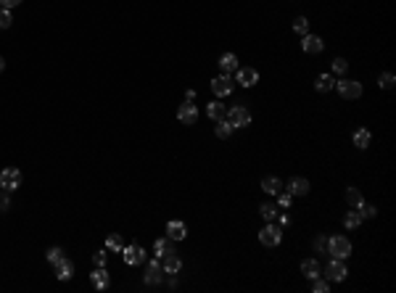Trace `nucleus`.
<instances>
[{
	"mask_svg": "<svg viewBox=\"0 0 396 293\" xmlns=\"http://www.w3.org/2000/svg\"><path fill=\"white\" fill-rule=\"evenodd\" d=\"M325 254H330L333 259H346L352 254V240L343 235H333V238H328V251Z\"/></svg>",
	"mask_w": 396,
	"mask_h": 293,
	"instance_id": "2",
	"label": "nucleus"
},
{
	"mask_svg": "<svg viewBox=\"0 0 396 293\" xmlns=\"http://www.w3.org/2000/svg\"><path fill=\"white\" fill-rule=\"evenodd\" d=\"M169 251H174L172 249V240L169 238H159L156 243H154V254H156V259H161L164 254H169Z\"/></svg>",
	"mask_w": 396,
	"mask_h": 293,
	"instance_id": "25",
	"label": "nucleus"
},
{
	"mask_svg": "<svg viewBox=\"0 0 396 293\" xmlns=\"http://www.w3.org/2000/svg\"><path fill=\"white\" fill-rule=\"evenodd\" d=\"M357 212H359V214H362V219H372V217H375V214H378V209H375V206H372V204H362V206H359V209H357Z\"/></svg>",
	"mask_w": 396,
	"mask_h": 293,
	"instance_id": "32",
	"label": "nucleus"
},
{
	"mask_svg": "<svg viewBox=\"0 0 396 293\" xmlns=\"http://www.w3.org/2000/svg\"><path fill=\"white\" fill-rule=\"evenodd\" d=\"M333 72H335V74H346V72H349L346 58H335V61H333Z\"/></svg>",
	"mask_w": 396,
	"mask_h": 293,
	"instance_id": "36",
	"label": "nucleus"
},
{
	"mask_svg": "<svg viewBox=\"0 0 396 293\" xmlns=\"http://www.w3.org/2000/svg\"><path fill=\"white\" fill-rule=\"evenodd\" d=\"M159 262H161V269H164V275H177V272H180V267H182V262H180L177 251H169V254H164Z\"/></svg>",
	"mask_w": 396,
	"mask_h": 293,
	"instance_id": "9",
	"label": "nucleus"
},
{
	"mask_svg": "<svg viewBox=\"0 0 396 293\" xmlns=\"http://www.w3.org/2000/svg\"><path fill=\"white\" fill-rule=\"evenodd\" d=\"M283 190H288L290 196H307L309 193V180H304V177H293L290 180Z\"/></svg>",
	"mask_w": 396,
	"mask_h": 293,
	"instance_id": "14",
	"label": "nucleus"
},
{
	"mask_svg": "<svg viewBox=\"0 0 396 293\" xmlns=\"http://www.w3.org/2000/svg\"><path fill=\"white\" fill-rule=\"evenodd\" d=\"M64 259V249H58V246H53V249H48V262L56 264V262H61Z\"/></svg>",
	"mask_w": 396,
	"mask_h": 293,
	"instance_id": "35",
	"label": "nucleus"
},
{
	"mask_svg": "<svg viewBox=\"0 0 396 293\" xmlns=\"http://www.w3.org/2000/svg\"><path fill=\"white\" fill-rule=\"evenodd\" d=\"M232 74H219V77H214L212 79V92L217 98H227V95H232Z\"/></svg>",
	"mask_w": 396,
	"mask_h": 293,
	"instance_id": "6",
	"label": "nucleus"
},
{
	"mask_svg": "<svg viewBox=\"0 0 396 293\" xmlns=\"http://www.w3.org/2000/svg\"><path fill=\"white\" fill-rule=\"evenodd\" d=\"M370 140H372V135H370V130H365V127H359V130L354 132V145H357L359 151L370 148Z\"/></svg>",
	"mask_w": 396,
	"mask_h": 293,
	"instance_id": "22",
	"label": "nucleus"
},
{
	"mask_svg": "<svg viewBox=\"0 0 396 293\" xmlns=\"http://www.w3.org/2000/svg\"><path fill=\"white\" fill-rule=\"evenodd\" d=\"M219 69H222V74H232V72H238V56L235 53H225L222 58H219Z\"/></svg>",
	"mask_w": 396,
	"mask_h": 293,
	"instance_id": "17",
	"label": "nucleus"
},
{
	"mask_svg": "<svg viewBox=\"0 0 396 293\" xmlns=\"http://www.w3.org/2000/svg\"><path fill=\"white\" fill-rule=\"evenodd\" d=\"M0 198H3V196H0Z\"/></svg>",
	"mask_w": 396,
	"mask_h": 293,
	"instance_id": "44",
	"label": "nucleus"
},
{
	"mask_svg": "<svg viewBox=\"0 0 396 293\" xmlns=\"http://www.w3.org/2000/svg\"><path fill=\"white\" fill-rule=\"evenodd\" d=\"M3 69H6V61H3V58H0V72H3Z\"/></svg>",
	"mask_w": 396,
	"mask_h": 293,
	"instance_id": "43",
	"label": "nucleus"
},
{
	"mask_svg": "<svg viewBox=\"0 0 396 293\" xmlns=\"http://www.w3.org/2000/svg\"><path fill=\"white\" fill-rule=\"evenodd\" d=\"M346 201H349V206L352 209H359L365 204V196L357 190V187H346Z\"/></svg>",
	"mask_w": 396,
	"mask_h": 293,
	"instance_id": "24",
	"label": "nucleus"
},
{
	"mask_svg": "<svg viewBox=\"0 0 396 293\" xmlns=\"http://www.w3.org/2000/svg\"><path fill=\"white\" fill-rule=\"evenodd\" d=\"M185 235H188V227H185V222H180V219L167 222V238H169V240H182Z\"/></svg>",
	"mask_w": 396,
	"mask_h": 293,
	"instance_id": "13",
	"label": "nucleus"
},
{
	"mask_svg": "<svg viewBox=\"0 0 396 293\" xmlns=\"http://www.w3.org/2000/svg\"><path fill=\"white\" fill-rule=\"evenodd\" d=\"M262 190L270 193V196H277V193L283 190V182L277 180V177H264V180H262Z\"/></svg>",
	"mask_w": 396,
	"mask_h": 293,
	"instance_id": "23",
	"label": "nucleus"
},
{
	"mask_svg": "<svg viewBox=\"0 0 396 293\" xmlns=\"http://www.w3.org/2000/svg\"><path fill=\"white\" fill-rule=\"evenodd\" d=\"M225 119H227L232 127H249V124H251V114H249L246 106H232V109H227V116H225Z\"/></svg>",
	"mask_w": 396,
	"mask_h": 293,
	"instance_id": "7",
	"label": "nucleus"
},
{
	"mask_svg": "<svg viewBox=\"0 0 396 293\" xmlns=\"http://www.w3.org/2000/svg\"><path fill=\"white\" fill-rule=\"evenodd\" d=\"M106 259H109L106 249H103V251H98V254H92V264H95V267H106Z\"/></svg>",
	"mask_w": 396,
	"mask_h": 293,
	"instance_id": "37",
	"label": "nucleus"
},
{
	"mask_svg": "<svg viewBox=\"0 0 396 293\" xmlns=\"http://www.w3.org/2000/svg\"><path fill=\"white\" fill-rule=\"evenodd\" d=\"M320 272H322V267H320L317 259H304V262H301V275H307L309 280L320 277Z\"/></svg>",
	"mask_w": 396,
	"mask_h": 293,
	"instance_id": "18",
	"label": "nucleus"
},
{
	"mask_svg": "<svg viewBox=\"0 0 396 293\" xmlns=\"http://www.w3.org/2000/svg\"><path fill=\"white\" fill-rule=\"evenodd\" d=\"M312 246H314V251L325 254V251H328V238H320V235H317V238L312 240Z\"/></svg>",
	"mask_w": 396,
	"mask_h": 293,
	"instance_id": "38",
	"label": "nucleus"
},
{
	"mask_svg": "<svg viewBox=\"0 0 396 293\" xmlns=\"http://www.w3.org/2000/svg\"><path fill=\"white\" fill-rule=\"evenodd\" d=\"M301 48H304V53H322L325 42L317 37V34H304V42H301Z\"/></svg>",
	"mask_w": 396,
	"mask_h": 293,
	"instance_id": "16",
	"label": "nucleus"
},
{
	"mask_svg": "<svg viewBox=\"0 0 396 293\" xmlns=\"http://www.w3.org/2000/svg\"><path fill=\"white\" fill-rule=\"evenodd\" d=\"M232 130H235V127H232L227 119H219V122H217V137H222V140H225V137H230Z\"/></svg>",
	"mask_w": 396,
	"mask_h": 293,
	"instance_id": "30",
	"label": "nucleus"
},
{
	"mask_svg": "<svg viewBox=\"0 0 396 293\" xmlns=\"http://www.w3.org/2000/svg\"><path fill=\"white\" fill-rule=\"evenodd\" d=\"M11 24H14V16H11V11L0 8V29H8Z\"/></svg>",
	"mask_w": 396,
	"mask_h": 293,
	"instance_id": "34",
	"label": "nucleus"
},
{
	"mask_svg": "<svg viewBox=\"0 0 396 293\" xmlns=\"http://www.w3.org/2000/svg\"><path fill=\"white\" fill-rule=\"evenodd\" d=\"M312 290H314V293H328V290H330V285H328V280L314 277V280H312Z\"/></svg>",
	"mask_w": 396,
	"mask_h": 293,
	"instance_id": "33",
	"label": "nucleus"
},
{
	"mask_svg": "<svg viewBox=\"0 0 396 293\" xmlns=\"http://www.w3.org/2000/svg\"><path fill=\"white\" fill-rule=\"evenodd\" d=\"M293 32L296 34H309V21H307V16H296V21H293Z\"/></svg>",
	"mask_w": 396,
	"mask_h": 293,
	"instance_id": "29",
	"label": "nucleus"
},
{
	"mask_svg": "<svg viewBox=\"0 0 396 293\" xmlns=\"http://www.w3.org/2000/svg\"><path fill=\"white\" fill-rule=\"evenodd\" d=\"M90 280H92V285H95L98 290H106V288H109V275H106V267H98L95 272L90 275Z\"/></svg>",
	"mask_w": 396,
	"mask_h": 293,
	"instance_id": "20",
	"label": "nucleus"
},
{
	"mask_svg": "<svg viewBox=\"0 0 396 293\" xmlns=\"http://www.w3.org/2000/svg\"><path fill=\"white\" fill-rule=\"evenodd\" d=\"M122 256H124V264H127V267H137V264H143V262L148 259L145 249H143V246H137V243L124 246V249H122Z\"/></svg>",
	"mask_w": 396,
	"mask_h": 293,
	"instance_id": "4",
	"label": "nucleus"
},
{
	"mask_svg": "<svg viewBox=\"0 0 396 293\" xmlns=\"http://www.w3.org/2000/svg\"><path fill=\"white\" fill-rule=\"evenodd\" d=\"M177 119H180L182 124H188V127L198 122V109L193 106V101H185L182 106L177 109Z\"/></svg>",
	"mask_w": 396,
	"mask_h": 293,
	"instance_id": "11",
	"label": "nucleus"
},
{
	"mask_svg": "<svg viewBox=\"0 0 396 293\" xmlns=\"http://www.w3.org/2000/svg\"><path fill=\"white\" fill-rule=\"evenodd\" d=\"M333 90H338V95L346 98V101H354V98L362 95V85H359V82H354V79H335Z\"/></svg>",
	"mask_w": 396,
	"mask_h": 293,
	"instance_id": "3",
	"label": "nucleus"
},
{
	"mask_svg": "<svg viewBox=\"0 0 396 293\" xmlns=\"http://www.w3.org/2000/svg\"><path fill=\"white\" fill-rule=\"evenodd\" d=\"M161 275H164V269H161V262L159 259H151L148 262V269H145V275H143V280L148 285H156V283H161Z\"/></svg>",
	"mask_w": 396,
	"mask_h": 293,
	"instance_id": "12",
	"label": "nucleus"
},
{
	"mask_svg": "<svg viewBox=\"0 0 396 293\" xmlns=\"http://www.w3.org/2000/svg\"><path fill=\"white\" fill-rule=\"evenodd\" d=\"M16 6H21V0H0V8H6V11L16 8Z\"/></svg>",
	"mask_w": 396,
	"mask_h": 293,
	"instance_id": "40",
	"label": "nucleus"
},
{
	"mask_svg": "<svg viewBox=\"0 0 396 293\" xmlns=\"http://www.w3.org/2000/svg\"><path fill=\"white\" fill-rule=\"evenodd\" d=\"M393 82H396V77H393L391 72H383V74L378 77V85H380L383 90H388V87H393Z\"/></svg>",
	"mask_w": 396,
	"mask_h": 293,
	"instance_id": "31",
	"label": "nucleus"
},
{
	"mask_svg": "<svg viewBox=\"0 0 396 293\" xmlns=\"http://www.w3.org/2000/svg\"><path fill=\"white\" fill-rule=\"evenodd\" d=\"M359 225H362V214H359V212H349L343 217V227L346 230H357Z\"/></svg>",
	"mask_w": 396,
	"mask_h": 293,
	"instance_id": "27",
	"label": "nucleus"
},
{
	"mask_svg": "<svg viewBox=\"0 0 396 293\" xmlns=\"http://www.w3.org/2000/svg\"><path fill=\"white\" fill-rule=\"evenodd\" d=\"M8 206H11V201H8V193H3V198H0V212H8Z\"/></svg>",
	"mask_w": 396,
	"mask_h": 293,
	"instance_id": "41",
	"label": "nucleus"
},
{
	"mask_svg": "<svg viewBox=\"0 0 396 293\" xmlns=\"http://www.w3.org/2000/svg\"><path fill=\"white\" fill-rule=\"evenodd\" d=\"M206 114H209V119L219 122V119H225V116H227V109H225V103L212 101V103H209V106H206Z\"/></svg>",
	"mask_w": 396,
	"mask_h": 293,
	"instance_id": "19",
	"label": "nucleus"
},
{
	"mask_svg": "<svg viewBox=\"0 0 396 293\" xmlns=\"http://www.w3.org/2000/svg\"><path fill=\"white\" fill-rule=\"evenodd\" d=\"M56 277L58 280H72L74 277V262L66 259V256L61 262H56Z\"/></svg>",
	"mask_w": 396,
	"mask_h": 293,
	"instance_id": "15",
	"label": "nucleus"
},
{
	"mask_svg": "<svg viewBox=\"0 0 396 293\" xmlns=\"http://www.w3.org/2000/svg\"><path fill=\"white\" fill-rule=\"evenodd\" d=\"M325 275H328L330 283H343V280L349 277V269H346L343 259H333V262L328 264V269H325Z\"/></svg>",
	"mask_w": 396,
	"mask_h": 293,
	"instance_id": "8",
	"label": "nucleus"
},
{
	"mask_svg": "<svg viewBox=\"0 0 396 293\" xmlns=\"http://www.w3.org/2000/svg\"><path fill=\"white\" fill-rule=\"evenodd\" d=\"M259 212H262V217H264L267 222H275V217H277V212H280V209H277L275 204H262Z\"/></svg>",
	"mask_w": 396,
	"mask_h": 293,
	"instance_id": "28",
	"label": "nucleus"
},
{
	"mask_svg": "<svg viewBox=\"0 0 396 293\" xmlns=\"http://www.w3.org/2000/svg\"><path fill=\"white\" fill-rule=\"evenodd\" d=\"M335 85V77L333 74H320L317 79H314V90L317 92H330Z\"/></svg>",
	"mask_w": 396,
	"mask_h": 293,
	"instance_id": "21",
	"label": "nucleus"
},
{
	"mask_svg": "<svg viewBox=\"0 0 396 293\" xmlns=\"http://www.w3.org/2000/svg\"><path fill=\"white\" fill-rule=\"evenodd\" d=\"M275 219L280 222V227H283V225H288V222H290V217H288V214H280V212H277V217H275Z\"/></svg>",
	"mask_w": 396,
	"mask_h": 293,
	"instance_id": "42",
	"label": "nucleus"
},
{
	"mask_svg": "<svg viewBox=\"0 0 396 293\" xmlns=\"http://www.w3.org/2000/svg\"><path fill=\"white\" fill-rule=\"evenodd\" d=\"M280 240H283V230H280V225H275V222H270V225L259 232V243L267 246V249H275Z\"/></svg>",
	"mask_w": 396,
	"mask_h": 293,
	"instance_id": "5",
	"label": "nucleus"
},
{
	"mask_svg": "<svg viewBox=\"0 0 396 293\" xmlns=\"http://www.w3.org/2000/svg\"><path fill=\"white\" fill-rule=\"evenodd\" d=\"M259 82V72L254 66H246V69H238V77H235V85L240 87H254Z\"/></svg>",
	"mask_w": 396,
	"mask_h": 293,
	"instance_id": "10",
	"label": "nucleus"
},
{
	"mask_svg": "<svg viewBox=\"0 0 396 293\" xmlns=\"http://www.w3.org/2000/svg\"><path fill=\"white\" fill-rule=\"evenodd\" d=\"M290 198H293V196H290L288 190H280V193H277V201H280V206H283V209H288V206H290Z\"/></svg>",
	"mask_w": 396,
	"mask_h": 293,
	"instance_id": "39",
	"label": "nucleus"
},
{
	"mask_svg": "<svg viewBox=\"0 0 396 293\" xmlns=\"http://www.w3.org/2000/svg\"><path fill=\"white\" fill-rule=\"evenodd\" d=\"M19 185H21V169L16 167H6V169H0V187H3V193H14L19 190Z\"/></svg>",
	"mask_w": 396,
	"mask_h": 293,
	"instance_id": "1",
	"label": "nucleus"
},
{
	"mask_svg": "<svg viewBox=\"0 0 396 293\" xmlns=\"http://www.w3.org/2000/svg\"><path fill=\"white\" fill-rule=\"evenodd\" d=\"M122 249H124V240H122V235H109V240H106V251H111V254H122Z\"/></svg>",
	"mask_w": 396,
	"mask_h": 293,
	"instance_id": "26",
	"label": "nucleus"
}]
</instances>
